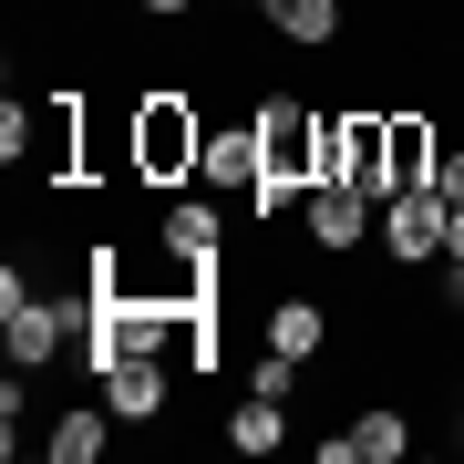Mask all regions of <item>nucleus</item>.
Returning <instances> with one entry per match:
<instances>
[{
	"label": "nucleus",
	"mask_w": 464,
	"mask_h": 464,
	"mask_svg": "<svg viewBox=\"0 0 464 464\" xmlns=\"http://www.w3.org/2000/svg\"><path fill=\"white\" fill-rule=\"evenodd\" d=\"M444 227H454V197H444V186H402V197H382L372 248H382V268H402V279H433Z\"/></svg>",
	"instance_id": "7ed1b4c3"
},
{
	"label": "nucleus",
	"mask_w": 464,
	"mask_h": 464,
	"mask_svg": "<svg viewBox=\"0 0 464 464\" xmlns=\"http://www.w3.org/2000/svg\"><path fill=\"white\" fill-rule=\"evenodd\" d=\"M433 299H444V310L464 320V258H433Z\"/></svg>",
	"instance_id": "dca6fc26"
},
{
	"label": "nucleus",
	"mask_w": 464,
	"mask_h": 464,
	"mask_svg": "<svg viewBox=\"0 0 464 464\" xmlns=\"http://www.w3.org/2000/svg\"><path fill=\"white\" fill-rule=\"evenodd\" d=\"M258 32H268V42H289V52H331V42L351 32V0H268Z\"/></svg>",
	"instance_id": "9d476101"
},
{
	"label": "nucleus",
	"mask_w": 464,
	"mask_h": 464,
	"mask_svg": "<svg viewBox=\"0 0 464 464\" xmlns=\"http://www.w3.org/2000/svg\"><path fill=\"white\" fill-rule=\"evenodd\" d=\"M331 331H341V310H331L320 289H279V299L258 310V341H268V351H299V362H320Z\"/></svg>",
	"instance_id": "6e6552de"
},
{
	"label": "nucleus",
	"mask_w": 464,
	"mask_h": 464,
	"mask_svg": "<svg viewBox=\"0 0 464 464\" xmlns=\"http://www.w3.org/2000/svg\"><path fill=\"white\" fill-rule=\"evenodd\" d=\"M372 227H382V197H372V186H341V176H320V186H310V207H299V237H310V258H320V268L362 258V248H372Z\"/></svg>",
	"instance_id": "20e7f679"
},
{
	"label": "nucleus",
	"mask_w": 464,
	"mask_h": 464,
	"mask_svg": "<svg viewBox=\"0 0 464 464\" xmlns=\"http://www.w3.org/2000/svg\"><path fill=\"white\" fill-rule=\"evenodd\" d=\"M382 166H392V197L402 186H433V103H392V124H382Z\"/></svg>",
	"instance_id": "1a4fd4ad"
},
{
	"label": "nucleus",
	"mask_w": 464,
	"mask_h": 464,
	"mask_svg": "<svg viewBox=\"0 0 464 464\" xmlns=\"http://www.w3.org/2000/svg\"><path fill=\"white\" fill-rule=\"evenodd\" d=\"M197 186H217V197L248 207V186H258V134H248V114H237V124H207V166H197Z\"/></svg>",
	"instance_id": "f8f14e48"
},
{
	"label": "nucleus",
	"mask_w": 464,
	"mask_h": 464,
	"mask_svg": "<svg viewBox=\"0 0 464 464\" xmlns=\"http://www.w3.org/2000/svg\"><path fill=\"white\" fill-rule=\"evenodd\" d=\"M351 444H362V464H402L413 454V413L402 402H362L351 413Z\"/></svg>",
	"instance_id": "ddd939ff"
},
{
	"label": "nucleus",
	"mask_w": 464,
	"mask_h": 464,
	"mask_svg": "<svg viewBox=\"0 0 464 464\" xmlns=\"http://www.w3.org/2000/svg\"><path fill=\"white\" fill-rule=\"evenodd\" d=\"M454 21H464V0H454Z\"/></svg>",
	"instance_id": "412c9836"
},
{
	"label": "nucleus",
	"mask_w": 464,
	"mask_h": 464,
	"mask_svg": "<svg viewBox=\"0 0 464 464\" xmlns=\"http://www.w3.org/2000/svg\"><path fill=\"white\" fill-rule=\"evenodd\" d=\"M320 124H331V103H310V93H248V134H258V186H248V217L258 227H279V217L310 207V186H320Z\"/></svg>",
	"instance_id": "f257e3e1"
},
{
	"label": "nucleus",
	"mask_w": 464,
	"mask_h": 464,
	"mask_svg": "<svg viewBox=\"0 0 464 464\" xmlns=\"http://www.w3.org/2000/svg\"><path fill=\"white\" fill-rule=\"evenodd\" d=\"M114 433H124V423H114V402L93 392V402H72V413H52L42 454H52V464H103V454H114Z\"/></svg>",
	"instance_id": "9b49d317"
},
{
	"label": "nucleus",
	"mask_w": 464,
	"mask_h": 464,
	"mask_svg": "<svg viewBox=\"0 0 464 464\" xmlns=\"http://www.w3.org/2000/svg\"><path fill=\"white\" fill-rule=\"evenodd\" d=\"M197 0H134V21H186Z\"/></svg>",
	"instance_id": "f3484780"
},
{
	"label": "nucleus",
	"mask_w": 464,
	"mask_h": 464,
	"mask_svg": "<svg viewBox=\"0 0 464 464\" xmlns=\"http://www.w3.org/2000/svg\"><path fill=\"white\" fill-rule=\"evenodd\" d=\"M93 392L114 402V423H124V433H155V423L176 413V362H166V351H124V362L93 382Z\"/></svg>",
	"instance_id": "0eeeda50"
},
{
	"label": "nucleus",
	"mask_w": 464,
	"mask_h": 464,
	"mask_svg": "<svg viewBox=\"0 0 464 464\" xmlns=\"http://www.w3.org/2000/svg\"><path fill=\"white\" fill-rule=\"evenodd\" d=\"M289 444V402H268V392H248L227 413V454H279Z\"/></svg>",
	"instance_id": "4468645a"
},
{
	"label": "nucleus",
	"mask_w": 464,
	"mask_h": 464,
	"mask_svg": "<svg viewBox=\"0 0 464 464\" xmlns=\"http://www.w3.org/2000/svg\"><path fill=\"white\" fill-rule=\"evenodd\" d=\"M124 134H134V186H197V166H207V103H197V83H145L124 103Z\"/></svg>",
	"instance_id": "f03ea898"
},
{
	"label": "nucleus",
	"mask_w": 464,
	"mask_h": 464,
	"mask_svg": "<svg viewBox=\"0 0 464 464\" xmlns=\"http://www.w3.org/2000/svg\"><path fill=\"white\" fill-rule=\"evenodd\" d=\"M382 124H392V103H331V124H320V176L392 197V166H382Z\"/></svg>",
	"instance_id": "39448f33"
},
{
	"label": "nucleus",
	"mask_w": 464,
	"mask_h": 464,
	"mask_svg": "<svg viewBox=\"0 0 464 464\" xmlns=\"http://www.w3.org/2000/svg\"><path fill=\"white\" fill-rule=\"evenodd\" d=\"M155 248H166L176 268H197V279H227V217H217V197H197V186H166V207H155Z\"/></svg>",
	"instance_id": "423d86ee"
},
{
	"label": "nucleus",
	"mask_w": 464,
	"mask_h": 464,
	"mask_svg": "<svg viewBox=\"0 0 464 464\" xmlns=\"http://www.w3.org/2000/svg\"><path fill=\"white\" fill-rule=\"evenodd\" d=\"M299 382H310V362H299V351H268V341H258L248 392H268V402H299Z\"/></svg>",
	"instance_id": "2eb2a0df"
},
{
	"label": "nucleus",
	"mask_w": 464,
	"mask_h": 464,
	"mask_svg": "<svg viewBox=\"0 0 464 464\" xmlns=\"http://www.w3.org/2000/svg\"><path fill=\"white\" fill-rule=\"evenodd\" d=\"M433 186H444V197H464V145L444 155V176H433Z\"/></svg>",
	"instance_id": "a211bd4d"
},
{
	"label": "nucleus",
	"mask_w": 464,
	"mask_h": 464,
	"mask_svg": "<svg viewBox=\"0 0 464 464\" xmlns=\"http://www.w3.org/2000/svg\"><path fill=\"white\" fill-rule=\"evenodd\" d=\"M444 258H464V197H454V227H444Z\"/></svg>",
	"instance_id": "6ab92c4d"
},
{
	"label": "nucleus",
	"mask_w": 464,
	"mask_h": 464,
	"mask_svg": "<svg viewBox=\"0 0 464 464\" xmlns=\"http://www.w3.org/2000/svg\"><path fill=\"white\" fill-rule=\"evenodd\" d=\"M227 11H268V0H227Z\"/></svg>",
	"instance_id": "aec40b11"
}]
</instances>
